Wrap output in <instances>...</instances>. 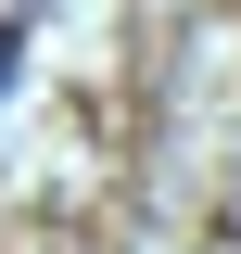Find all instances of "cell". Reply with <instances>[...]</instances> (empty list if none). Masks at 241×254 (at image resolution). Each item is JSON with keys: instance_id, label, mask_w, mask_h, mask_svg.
Wrapping results in <instances>:
<instances>
[{"instance_id": "1", "label": "cell", "mask_w": 241, "mask_h": 254, "mask_svg": "<svg viewBox=\"0 0 241 254\" xmlns=\"http://www.w3.org/2000/svg\"><path fill=\"white\" fill-rule=\"evenodd\" d=\"M26 38H38L26 13H0V115H13V76H26Z\"/></svg>"}]
</instances>
